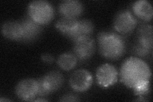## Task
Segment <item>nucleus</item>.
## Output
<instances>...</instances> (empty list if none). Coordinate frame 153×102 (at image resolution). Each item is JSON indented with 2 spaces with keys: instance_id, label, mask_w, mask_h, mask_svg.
<instances>
[{
  "instance_id": "4be33fe9",
  "label": "nucleus",
  "mask_w": 153,
  "mask_h": 102,
  "mask_svg": "<svg viewBox=\"0 0 153 102\" xmlns=\"http://www.w3.org/2000/svg\"><path fill=\"white\" fill-rule=\"evenodd\" d=\"M33 101H47L46 99H43V98H38V99H35Z\"/></svg>"
},
{
  "instance_id": "6e6552de",
  "label": "nucleus",
  "mask_w": 153,
  "mask_h": 102,
  "mask_svg": "<svg viewBox=\"0 0 153 102\" xmlns=\"http://www.w3.org/2000/svg\"><path fill=\"white\" fill-rule=\"evenodd\" d=\"M74 42L73 54L77 60L83 61L92 57L95 51V42L91 37H86L76 40Z\"/></svg>"
},
{
  "instance_id": "9d476101",
  "label": "nucleus",
  "mask_w": 153,
  "mask_h": 102,
  "mask_svg": "<svg viewBox=\"0 0 153 102\" xmlns=\"http://www.w3.org/2000/svg\"><path fill=\"white\" fill-rule=\"evenodd\" d=\"M58 10L62 17L77 18L83 12L84 5L78 0H65L59 3Z\"/></svg>"
},
{
  "instance_id": "a211bd4d",
  "label": "nucleus",
  "mask_w": 153,
  "mask_h": 102,
  "mask_svg": "<svg viewBox=\"0 0 153 102\" xmlns=\"http://www.w3.org/2000/svg\"><path fill=\"white\" fill-rule=\"evenodd\" d=\"M152 49L147 47L137 40L133 47V54L141 57H147L152 54Z\"/></svg>"
},
{
  "instance_id": "f3484780",
  "label": "nucleus",
  "mask_w": 153,
  "mask_h": 102,
  "mask_svg": "<svg viewBox=\"0 0 153 102\" xmlns=\"http://www.w3.org/2000/svg\"><path fill=\"white\" fill-rule=\"evenodd\" d=\"M77 58L72 53L67 52L60 55L57 59V65L62 70L70 71L77 64Z\"/></svg>"
},
{
  "instance_id": "0eeeda50",
  "label": "nucleus",
  "mask_w": 153,
  "mask_h": 102,
  "mask_svg": "<svg viewBox=\"0 0 153 102\" xmlns=\"http://www.w3.org/2000/svg\"><path fill=\"white\" fill-rule=\"evenodd\" d=\"M16 94L22 101H33L38 95V82L33 79H25L18 82Z\"/></svg>"
},
{
  "instance_id": "423d86ee",
  "label": "nucleus",
  "mask_w": 153,
  "mask_h": 102,
  "mask_svg": "<svg viewBox=\"0 0 153 102\" xmlns=\"http://www.w3.org/2000/svg\"><path fill=\"white\" fill-rule=\"evenodd\" d=\"M98 84L104 88L114 86L117 82L118 72L116 67L105 63L98 67L96 73Z\"/></svg>"
},
{
  "instance_id": "20e7f679",
  "label": "nucleus",
  "mask_w": 153,
  "mask_h": 102,
  "mask_svg": "<svg viewBox=\"0 0 153 102\" xmlns=\"http://www.w3.org/2000/svg\"><path fill=\"white\" fill-rule=\"evenodd\" d=\"M137 24V18L127 10L119 12L114 20V30L123 35L131 33L136 28Z\"/></svg>"
},
{
  "instance_id": "4468645a",
  "label": "nucleus",
  "mask_w": 153,
  "mask_h": 102,
  "mask_svg": "<svg viewBox=\"0 0 153 102\" xmlns=\"http://www.w3.org/2000/svg\"><path fill=\"white\" fill-rule=\"evenodd\" d=\"M94 28L93 22L89 19H84L79 20L77 28L69 38L75 42L81 38L90 37L94 31Z\"/></svg>"
},
{
  "instance_id": "2eb2a0df",
  "label": "nucleus",
  "mask_w": 153,
  "mask_h": 102,
  "mask_svg": "<svg viewBox=\"0 0 153 102\" xmlns=\"http://www.w3.org/2000/svg\"><path fill=\"white\" fill-rule=\"evenodd\" d=\"M79 20L76 18L61 17L56 23V28L63 35L68 38L77 28Z\"/></svg>"
},
{
  "instance_id": "aec40b11",
  "label": "nucleus",
  "mask_w": 153,
  "mask_h": 102,
  "mask_svg": "<svg viewBox=\"0 0 153 102\" xmlns=\"http://www.w3.org/2000/svg\"><path fill=\"white\" fill-rule=\"evenodd\" d=\"M61 101H79V97L72 93H68L63 95L60 99Z\"/></svg>"
},
{
  "instance_id": "f8f14e48",
  "label": "nucleus",
  "mask_w": 153,
  "mask_h": 102,
  "mask_svg": "<svg viewBox=\"0 0 153 102\" xmlns=\"http://www.w3.org/2000/svg\"><path fill=\"white\" fill-rule=\"evenodd\" d=\"M3 35L9 40L19 41L22 38L23 31L19 21H8L4 22L1 26Z\"/></svg>"
},
{
  "instance_id": "5701e85b",
  "label": "nucleus",
  "mask_w": 153,
  "mask_h": 102,
  "mask_svg": "<svg viewBox=\"0 0 153 102\" xmlns=\"http://www.w3.org/2000/svg\"><path fill=\"white\" fill-rule=\"evenodd\" d=\"M0 101H10V100H8V99H3V98H1V99H0Z\"/></svg>"
},
{
  "instance_id": "7ed1b4c3",
  "label": "nucleus",
  "mask_w": 153,
  "mask_h": 102,
  "mask_svg": "<svg viewBox=\"0 0 153 102\" xmlns=\"http://www.w3.org/2000/svg\"><path fill=\"white\" fill-rule=\"evenodd\" d=\"M27 15L41 25L49 23L54 16V10L52 4L44 0H37L30 3Z\"/></svg>"
},
{
  "instance_id": "dca6fc26",
  "label": "nucleus",
  "mask_w": 153,
  "mask_h": 102,
  "mask_svg": "<svg viewBox=\"0 0 153 102\" xmlns=\"http://www.w3.org/2000/svg\"><path fill=\"white\" fill-rule=\"evenodd\" d=\"M137 41L147 47L153 48V34L151 24L143 22L138 27L137 31Z\"/></svg>"
},
{
  "instance_id": "ddd939ff",
  "label": "nucleus",
  "mask_w": 153,
  "mask_h": 102,
  "mask_svg": "<svg viewBox=\"0 0 153 102\" xmlns=\"http://www.w3.org/2000/svg\"><path fill=\"white\" fill-rule=\"evenodd\" d=\"M132 9L134 14L144 22H149L152 19L153 16L152 7L150 2L147 0L135 1L133 4Z\"/></svg>"
},
{
  "instance_id": "9b49d317",
  "label": "nucleus",
  "mask_w": 153,
  "mask_h": 102,
  "mask_svg": "<svg viewBox=\"0 0 153 102\" xmlns=\"http://www.w3.org/2000/svg\"><path fill=\"white\" fill-rule=\"evenodd\" d=\"M43 84L51 94L59 90L64 83V77L61 72L56 70L49 71L41 77Z\"/></svg>"
},
{
  "instance_id": "412c9836",
  "label": "nucleus",
  "mask_w": 153,
  "mask_h": 102,
  "mask_svg": "<svg viewBox=\"0 0 153 102\" xmlns=\"http://www.w3.org/2000/svg\"><path fill=\"white\" fill-rule=\"evenodd\" d=\"M41 60L43 62L47 63V64H51L54 62V57L50 54H44L42 55Z\"/></svg>"
},
{
  "instance_id": "f257e3e1",
  "label": "nucleus",
  "mask_w": 153,
  "mask_h": 102,
  "mask_svg": "<svg viewBox=\"0 0 153 102\" xmlns=\"http://www.w3.org/2000/svg\"><path fill=\"white\" fill-rule=\"evenodd\" d=\"M151 71L147 63L137 57H130L123 62L120 68V78L135 95H147L150 91Z\"/></svg>"
},
{
  "instance_id": "f03ea898",
  "label": "nucleus",
  "mask_w": 153,
  "mask_h": 102,
  "mask_svg": "<svg viewBox=\"0 0 153 102\" xmlns=\"http://www.w3.org/2000/svg\"><path fill=\"white\" fill-rule=\"evenodd\" d=\"M98 42L100 54L106 59L118 60L126 51L125 41L117 33L101 31L98 34Z\"/></svg>"
},
{
  "instance_id": "6ab92c4d",
  "label": "nucleus",
  "mask_w": 153,
  "mask_h": 102,
  "mask_svg": "<svg viewBox=\"0 0 153 102\" xmlns=\"http://www.w3.org/2000/svg\"><path fill=\"white\" fill-rule=\"evenodd\" d=\"M38 82V95L37 96H46L50 95L49 92L47 91L46 87L42 82L41 78L37 80Z\"/></svg>"
},
{
  "instance_id": "39448f33",
  "label": "nucleus",
  "mask_w": 153,
  "mask_h": 102,
  "mask_svg": "<svg viewBox=\"0 0 153 102\" xmlns=\"http://www.w3.org/2000/svg\"><path fill=\"white\" fill-rule=\"evenodd\" d=\"M93 78L91 73L85 69L77 70L70 77L69 84L74 91L84 92L88 90L93 84Z\"/></svg>"
},
{
  "instance_id": "1a4fd4ad",
  "label": "nucleus",
  "mask_w": 153,
  "mask_h": 102,
  "mask_svg": "<svg viewBox=\"0 0 153 102\" xmlns=\"http://www.w3.org/2000/svg\"><path fill=\"white\" fill-rule=\"evenodd\" d=\"M23 31L22 38L20 42L28 43L36 40L43 30L42 25L37 23L28 15L19 21Z\"/></svg>"
}]
</instances>
